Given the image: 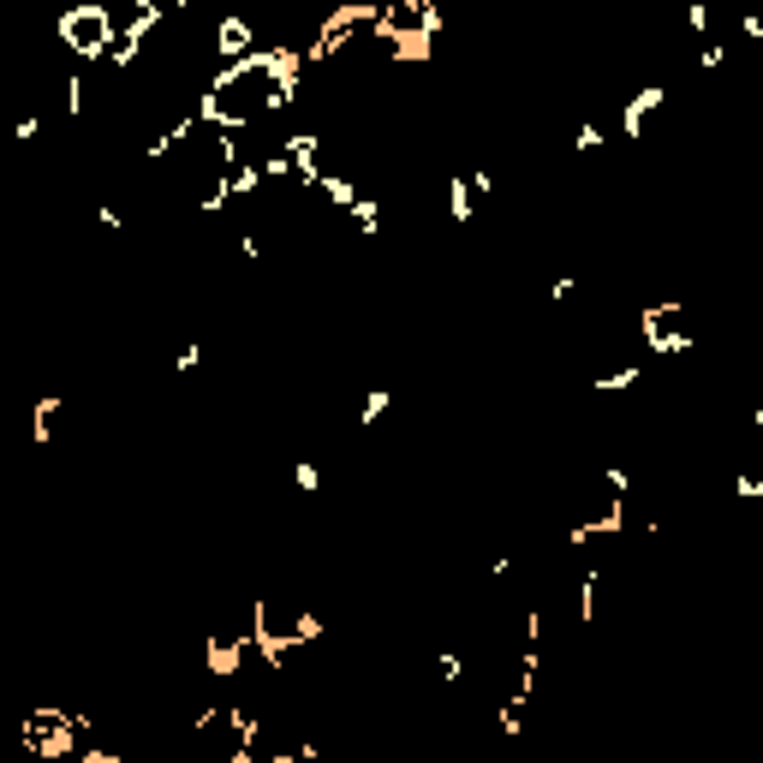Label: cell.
<instances>
[{"label":"cell","mask_w":763,"mask_h":763,"mask_svg":"<svg viewBox=\"0 0 763 763\" xmlns=\"http://www.w3.org/2000/svg\"><path fill=\"white\" fill-rule=\"evenodd\" d=\"M257 638L269 644L275 656H287V651H311V644L329 638V621H322L316 609H304L299 597L269 591V597H257Z\"/></svg>","instance_id":"cell-1"},{"label":"cell","mask_w":763,"mask_h":763,"mask_svg":"<svg viewBox=\"0 0 763 763\" xmlns=\"http://www.w3.org/2000/svg\"><path fill=\"white\" fill-rule=\"evenodd\" d=\"M54 42L66 49V61H101L114 49V19L101 0H66L54 12Z\"/></svg>","instance_id":"cell-2"},{"label":"cell","mask_w":763,"mask_h":763,"mask_svg":"<svg viewBox=\"0 0 763 763\" xmlns=\"http://www.w3.org/2000/svg\"><path fill=\"white\" fill-rule=\"evenodd\" d=\"M638 341H644V358H692L698 352V322H692L686 304L651 299L638 311Z\"/></svg>","instance_id":"cell-3"},{"label":"cell","mask_w":763,"mask_h":763,"mask_svg":"<svg viewBox=\"0 0 763 763\" xmlns=\"http://www.w3.org/2000/svg\"><path fill=\"white\" fill-rule=\"evenodd\" d=\"M663 108H668V84H638V90L621 101V120H614V131H621L626 143H644Z\"/></svg>","instance_id":"cell-4"},{"label":"cell","mask_w":763,"mask_h":763,"mask_svg":"<svg viewBox=\"0 0 763 763\" xmlns=\"http://www.w3.org/2000/svg\"><path fill=\"white\" fill-rule=\"evenodd\" d=\"M477 191H472V180H465V173H453V180L442 185V209H448V222L453 227H472L477 222Z\"/></svg>","instance_id":"cell-5"},{"label":"cell","mask_w":763,"mask_h":763,"mask_svg":"<svg viewBox=\"0 0 763 763\" xmlns=\"http://www.w3.org/2000/svg\"><path fill=\"white\" fill-rule=\"evenodd\" d=\"M61 423H66V400H61V394H42V400L31 406V442L49 448L54 436H61Z\"/></svg>","instance_id":"cell-6"},{"label":"cell","mask_w":763,"mask_h":763,"mask_svg":"<svg viewBox=\"0 0 763 763\" xmlns=\"http://www.w3.org/2000/svg\"><path fill=\"white\" fill-rule=\"evenodd\" d=\"M388 412H394V388H388V382H370L364 400H358V430H376Z\"/></svg>","instance_id":"cell-7"},{"label":"cell","mask_w":763,"mask_h":763,"mask_svg":"<svg viewBox=\"0 0 763 763\" xmlns=\"http://www.w3.org/2000/svg\"><path fill=\"white\" fill-rule=\"evenodd\" d=\"M609 143V126L603 120H579L572 126V155H597Z\"/></svg>","instance_id":"cell-8"},{"label":"cell","mask_w":763,"mask_h":763,"mask_svg":"<svg viewBox=\"0 0 763 763\" xmlns=\"http://www.w3.org/2000/svg\"><path fill=\"white\" fill-rule=\"evenodd\" d=\"M287 483H292L299 495H322V483H329V477H322V465H316V460H292Z\"/></svg>","instance_id":"cell-9"},{"label":"cell","mask_w":763,"mask_h":763,"mask_svg":"<svg viewBox=\"0 0 763 763\" xmlns=\"http://www.w3.org/2000/svg\"><path fill=\"white\" fill-rule=\"evenodd\" d=\"M740 36L745 42H763V7H745L740 12Z\"/></svg>","instance_id":"cell-10"},{"label":"cell","mask_w":763,"mask_h":763,"mask_svg":"<svg viewBox=\"0 0 763 763\" xmlns=\"http://www.w3.org/2000/svg\"><path fill=\"white\" fill-rule=\"evenodd\" d=\"M752 423H757V430H763V400H757V406H752Z\"/></svg>","instance_id":"cell-11"}]
</instances>
